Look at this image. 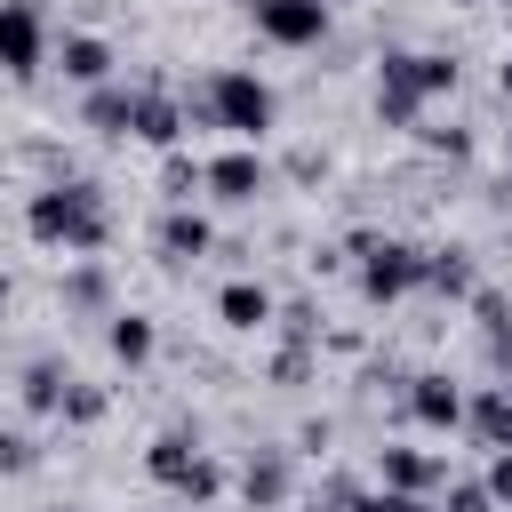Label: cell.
<instances>
[{"mask_svg": "<svg viewBox=\"0 0 512 512\" xmlns=\"http://www.w3.org/2000/svg\"><path fill=\"white\" fill-rule=\"evenodd\" d=\"M24 232H32L40 248L88 256V248L112 240V208H104V192H96L88 176H56V184H40V192L24 200Z\"/></svg>", "mask_w": 512, "mask_h": 512, "instance_id": "1", "label": "cell"}, {"mask_svg": "<svg viewBox=\"0 0 512 512\" xmlns=\"http://www.w3.org/2000/svg\"><path fill=\"white\" fill-rule=\"evenodd\" d=\"M184 120H208V128H224L232 144H264L272 120H280V96H272V80H256L248 64H216V72L200 80V96L184 104Z\"/></svg>", "mask_w": 512, "mask_h": 512, "instance_id": "2", "label": "cell"}, {"mask_svg": "<svg viewBox=\"0 0 512 512\" xmlns=\"http://www.w3.org/2000/svg\"><path fill=\"white\" fill-rule=\"evenodd\" d=\"M432 96H456V56H440V48H384V64H376V120L416 128V112Z\"/></svg>", "mask_w": 512, "mask_h": 512, "instance_id": "3", "label": "cell"}, {"mask_svg": "<svg viewBox=\"0 0 512 512\" xmlns=\"http://www.w3.org/2000/svg\"><path fill=\"white\" fill-rule=\"evenodd\" d=\"M352 256H360V296L368 304H400V296H416V280H424V248L416 240H400V232H352L344 240Z\"/></svg>", "mask_w": 512, "mask_h": 512, "instance_id": "4", "label": "cell"}, {"mask_svg": "<svg viewBox=\"0 0 512 512\" xmlns=\"http://www.w3.org/2000/svg\"><path fill=\"white\" fill-rule=\"evenodd\" d=\"M144 472H152L168 496H184V504H216V496H224V464H216L184 424H168V432L144 448Z\"/></svg>", "mask_w": 512, "mask_h": 512, "instance_id": "5", "label": "cell"}, {"mask_svg": "<svg viewBox=\"0 0 512 512\" xmlns=\"http://www.w3.org/2000/svg\"><path fill=\"white\" fill-rule=\"evenodd\" d=\"M256 40L272 48H320L328 40V0H248Z\"/></svg>", "mask_w": 512, "mask_h": 512, "instance_id": "6", "label": "cell"}, {"mask_svg": "<svg viewBox=\"0 0 512 512\" xmlns=\"http://www.w3.org/2000/svg\"><path fill=\"white\" fill-rule=\"evenodd\" d=\"M48 64V24L32 0H0V72L8 80H32Z\"/></svg>", "mask_w": 512, "mask_h": 512, "instance_id": "7", "label": "cell"}, {"mask_svg": "<svg viewBox=\"0 0 512 512\" xmlns=\"http://www.w3.org/2000/svg\"><path fill=\"white\" fill-rule=\"evenodd\" d=\"M376 480L400 488V496H440L448 488V448H400V440H384L376 448Z\"/></svg>", "mask_w": 512, "mask_h": 512, "instance_id": "8", "label": "cell"}, {"mask_svg": "<svg viewBox=\"0 0 512 512\" xmlns=\"http://www.w3.org/2000/svg\"><path fill=\"white\" fill-rule=\"evenodd\" d=\"M200 168H208V192H216L224 208H248V200L272 192V168H264L256 144H232V152H216V160H200Z\"/></svg>", "mask_w": 512, "mask_h": 512, "instance_id": "9", "label": "cell"}, {"mask_svg": "<svg viewBox=\"0 0 512 512\" xmlns=\"http://www.w3.org/2000/svg\"><path fill=\"white\" fill-rule=\"evenodd\" d=\"M408 416L424 424V432H456L464 424V384L456 376H440V368H424V376H408Z\"/></svg>", "mask_w": 512, "mask_h": 512, "instance_id": "10", "label": "cell"}, {"mask_svg": "<svg viewBox=\"0 0 512 512\" xmlns=\"http://www.w3.org/2000/svg\"><path fill=\"white\" fill-rule=\"evenodd\" d=\"M184 128H192V120H184V104H176L168 88H136V112H128V136H136V144L176 152V144H184Z\"/></svg>", "mask_w": 512, "mask_h": 512, "instance_id": "11", "label": "cell"}, {"mask_svg": "<svg viewBox=\"0 0 512 512\" xmlns=\"http://www.w3.org/2000/svg\"><path fill=\"white\" fill-rule=\"evenodd\" d=\"M216 320H224L232 336H256V328L280 320V296H272L264 280H224V288H216Z\"/></svg>", "mask_w": 512, "mask_h": 512, "instance_id": "12", "label": "cell"}, {"mask_svg": "<svg viewBox=\"0 0 512 512\" xmlns=\"http://www.w3.org/2000/svg\"><path fill=\"white\" fill-rule=\"evenodd\" d=\"M152 248H160V264H176V272H184V264H200V256L216 248V232H208V216H200V208H168V216H160V232H152Z\"/></svg>", "mask_w": 512, "mask_h": 512, "instance_id": "13", "label": "cell"}, {"mask_svg": "<svg viewBox=\"0 0 512 512\" xmlns=\"http://www.w3.org/2000/svg\"><path fill=\"white\" fill-rule=\"evenodd\" d=\"M464 424H472V440L496 456V448H512V376L504 384H480V392H464Z\"/></svg>", "mask_w": 512, "mask_h": 512, "instance_id": "14", "label": "cell"}, {"mask_svg": "<svg viewBox=\"0 0 512 512\" xmlns=\"http://www.w3.org/2000/svg\"><path fill=\"white\" fill-rule=\"evenodd\" d=\"M240 504H248V512H280V504H288V456H280V448H256V456L240 464Z\"/></svg>", "mask_w": 512, "mask_h": 512, "instance_id": "15", "label": "cell"}, {"mask_svg": "<svg viewBox=\"0 0 512 512\" xmlns=\"http://www.w3.org/2000/svg\"><path fill=\"white\" fill-rule=\"evenodd\" d=\"M56 64H64L72 88H96V80H112V40H96V32H64Z\"/></svg>", "mask_w": 512, "mask_h": 512, "instance_id": "16", "label": "cell"}, {"mask_svg": "<svg viewBox=\"0 0 512 512\" xmlns=\"http://www.w3.org/2000/svg\"><path fill=\"white\" fill-rule=\"evenodd\" d=\"M128 112H136V88H128V80H96L88 104H80V120H88L96 136H128Z\"/></svg>", "mask_w": 512, "mask_h": 512, "instance_id": "17", "label": "cell"}, {"mask_svg": "<svg viewBox=\"0 0 512 512\" xmlns=\"http://www.w3.org/2000/svg\"><path fill=\"white\" fill-rule=\"evenodd\" d=\"M416 288H432V296H472V288H480L472 248H424V280H416Z\"/></svg>", "mask_w": 512, "mask_h": 512, "instance_id": "18", "label": "cell"}, {"mask_svg": "<svg viewBox=\"0 0 512 512\" xmlns=\"http://www.w3.org/2000/svg\"><path fill=\"white\" fill-rule=\"evenodd\" d=\"M104 344H112V360H120V368H144V360L160 352V328H152L144 312H112V328H104Z\"/></svg>", "mask_w": 512, "mask_h": 512, "instance_id": "19", "label": "cell"}, {"mask_svg": "<svg viewBox=\"0 0 512 512\" xmlns=\"http://www.w3.org/2000/svg\"><path fill=\"white\" fill-rule=\"evenodd\" d=\"M160 192H168V208H192V200L208 192V168H200V160H192V152L176 144V152L160 160Z\"/></svg>", "mask_w": 512, "mask_h": 512, "instance_id": "20", "label": "cell"}, {"mask_svg": "<svg viewBox=\"0 0 512 512\" xmlns=\"http://www.w3.org/2000/svg\"><path fill=\"white\" fill-rule=\"evenodd\" d=\"M64 384H72V376H64V360H32L16 392H24V408H32V416H56V408H64Z\"/></svg>", "mask_w": 512, "mask_h": 512, "instance_id": "21", "label": "cell"}, {"mask_svg": "<svg viewBox=\"0 0 512 512\" xmlns=\"http://www.w3.org/2000/svg\"><path fill=\"white\" fill-rule=\"evenodd\" d=\"M464 304H472V320H480L488 336H496V328H512V296H504V288H472Z\"/></svg>", "mask_w": 512, "mask_h": 512, "instance_id": "22", "label": "cell"}, {"mask_svg": "<svg viewBox=\"0 0 512 512\" xmlns=\"http://www.w3.org/2000/svg\"><path fill=\"white\" fill-rule=\"evenodd\" d=\"M64 424H96L104 416V384H64V408H56Z\"/></svg>", "mask_w": 512, "mask_h": 512, "instance_id": "23", "label": "cell"}, {"mask_svg": "<svg viewBox=\"0 0 512 512\" xmlns=\"http://www.w3.org/2000/svg\"><path fill=\"white\" fill-rule=\"evenodd\" d=\"M32 464H40V440H32V432H16V424H8V432H0V472H8V480H16V472H32Z\"/></svg>", "mask_w": 512, "mask_h": 512, "instance_id": "24", "label": "cell"}, {"mask_svg": "<svg viewBox=\"0 0 512 512\" xmlns=\"http://www.w3.org/2000/svg\"><path fill=\"white\" fill-rule=\"evenodd\" d=\"M440 512H496V496H488L480 480H448V488H440Z\"/></svg>", "mask_w": 512, "mask_h": 512, "instance_id": "25", "label": "cell"}, {"mask_svg": "<svg viewBox=\"0 0 512 512\" xmlns=\"http://www.w3.org/2000/svg\"><path fill=\"white\" fill-rule=\"evenodd\" d=\"M360 512H440V496H400V488H376V496H360Z\"/></svg>", "mask_w": 512, "mask_h": 512, "instance_id": "26", "label": "cell"}, {"mask_svg": "<svg viewBox=\"0 0 512 512\" xmlns=\"http://www.w3.org/2000/svg\"><path fill=\"white\" fill-rule=\"evenodd\" d=\"M488 496H496V512H512V448H496L488 456V480H480Z\"/></svg>", "mask_w": 512, "mask_h": 512, "instance_id": "27", "label": "cell"}, {"mask_svg": "<svg viewBox=\"0 0 512 512\" xmlns=\"http://www.w3.org/2000/svg\"><path fill=\"white\" fill-rule=\"evenodd\" d=\"M424 152H448V160H464V152H472V136H464V128H424Z\"/></svg>", "mask_w": 512, "mask_h": 512, "instance_id": "28", "label": "cell"}, {"mask_svg": "<svg viewBox=\"0 0 512 512\" xmlns=\"http://www.w3.org/2000/svg\"><path fill=\"white\" fill-rule=\"evenodd\" d=\"M64 296H72V304H104V272H96V264H88V272H72V280H64Z\"/></svg>", "mask_w": 512, "mask_h": 512, "instance_id": "29", "label": "cell"}, {"mask_svg": "<svg viewBox=\"0 0 512 512\" xmlns=\"http://www.w3.org/2000/svg\"><path fill=\"white\" fill-rule=\"evenodd\" d=\"M496 96H504V104H512V56H504V64H496Z\"/></svg>", "mask_w": 512, "mask_h": 512, "instance_id": "30", "label": "cell"}, {"mask_svg": "<svg viewBox=\"0 0 512 512\" xmlns=\"http://www.w3.org/2000/svg\"><path fill=\"white\" fill-rule=\"evenodd\" d=\"M48 512H64V504H48Z\"/></svg>", "mask_w": 512, "mask_h": 512, "instance_id": "31", "label": "cell"}]
</instances>
